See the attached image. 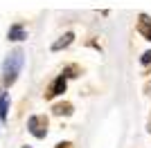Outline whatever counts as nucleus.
Returning <instances> with one entry per match:
<instances>
[{"instance_id": "nucleus-1", "label": "nucleus", "mask_w": 151, "mask_h": 148, "mask_svg": "<svg viewBox=\"0 0 151 148\" xmlns=\"http://www.w3.org/2000/svg\"><path fill=\"white\" fill-rule=\"evenodd\" d=\"M23 63H25V54H23V49H14L12 54L7 56L5 65H2V74H5V83H7V85H12L14 81H16L20 68H23Z\"/></svg>"}, {"instance_id": "nucleus-2", "label": "nucleus", "mask_w": 151, "mask_h": 148, "mask_svg": "<svg viewBox=\"0 0 151 148\" xmlns=\"http://www.w3.org/2000/svg\"><path fill=\"white\" fill-rule=\"evenodd\" d=\"M72 38H75V34H72V31H68V34H65V36H63L61 41H57V43L52 45V52H59V49H61V47H65V45H70V43H72Z\"/></svg>"}, {"instance_id": "nucleus-3", "label": "nucleus", "mask_w": 151, "mask_h": 148, "mask_svg": "<svg viewBox=\"0 0 151 148\" xmlns=\"http://www.w3.org/2000/svg\"><path fill=\"white\" fill-rule=\"evenodd\" d=\"M63 90H65V81H63V76H59L57 81H54V83H52V88H50V97H54V94H61Z\"/></svg>"}, {"instance_id": "nucleus-4", "label": "nucleus", "mask_w": 151, "mask_h": 148, "mask_svg": "<svg viewBox=\"0 0 151 148\" xmlns=\"http://www.w3.org/2000/svg\"><path fill=\"white\" fill-rule=\"evenodd\" d=\"M7 36L12 38V41H23V38H25V29H23L20 25H14L12 29H9V34H7Z\"/></svg>"}, {"instance_id": "nucleus-5", "label": "nucleus", "mask_w": 151, "mask_h": 148, "mask_svg": "<svg viewBox=\"0 0 151 148\" xmlns=\"http://www.w3.org/2000/svg\"><path fill=\"white\" fill-rule=\"evenodd\" d=\"M140 20H142V23H140V31L147 36V41H151V23H149V18L142 14V16H140Z\"/></svg>"}, {"instance_id": "nucleus-6", "label": "nucleus", "mask_w": 151, "mask_h": 148, "mask_svg": "<svg viewBox=\"0 0 151 148\" xmlns=\"http://www.w3.org/2000/svg\"><path fill=\"white\" fill-rule=\"evenodd\" d=\"M7 110H9V97H7V94H0V119H2V121L7 119Z\"/></svg>"}, {"instance_id": "nucleus-7", "label": "nucleus", "mask_w": 151, "mask_h": 148, "mask_svg": "<svg viewBox=\"0 0 151 148\" xmlns=\"http://www.w3.org/2000/svg\"><path fill=\"white\" fill-rule=\"evenodd\" d=\"M142 63H145V65H147V63H151V49L142 54Z\"/></svg>"}]
</instances>
